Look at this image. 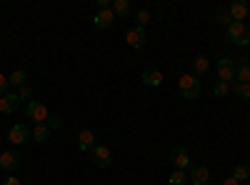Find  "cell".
<instances>
[{
    "label": "cell",
    "mask_w": 250,
    "mask_h": 185,
    "mask_svg": "<svg viewBox=\"0 0 250 185\" xmlns=\"http://www.w3.org/2000/svg\"><path fill=\"white\" fill-rule=\"evenodd\" d=\"M178 93H180L183 100H198L200 93H203V85L195 75H183L178 80Z\"/></svg>",
    "instance_id": "1"
},
{
    "label": "cell",
    "mask_w": 250,
    "mask_h": 185,
    "mask_svg": "<svg viewBox=\"0 0 250 185\" xmlns=\"http://www.w3.org/2000/svg\"><path fill=\"white\" fill-rule=\"evenodd\" d=\"M228 40L233 45H250V28L245 23H230L228 25Z\"/></svg>",
    "instance_id": "2"
},
{
    "label": "cell",
    "mask_w": 250,
    "mask_h": 185,
    "mask_svg": "<svg viewBox=\"0 0 250 185\" xmlns=\"http://www.w3.org/2000/svg\"><path fill=\"white\" fill-rule=\"evenodd\" d=\"M20 165H23V153L20 150H5V153H0V170H18Z\"/></svg>",
    "instance_id": "3"
},
{
    "label": "cell",
    "mask_w": 250,
    "mask_h": 185,
    "mask_svg": "<svg viewBox=\"0 0 250 185\" xmlns=\"http://www.w3.org/2000/svg\"><path fill=\"white\" fill-rule=\"evenodd\" d=\"M28 118L35 123V125H40V123H48V118H50V113H48V108L43 105V103H35V100H30L28 103Z\"/></svg>",
    "instance_id": "4"
},
{
    "label": "cell",
    "mask_w": 250,
    "mask_h": 185,
    "mask_svg": "<svg viewBox=\"0 0 250 185\" xmlns=\"http://www.w3.org/2000/svg\"><path fill=\"white\" fill-rule=\"evenodd\" d=\"M93 25H95L98 30H108V28H113V25H115V13H113L110 8L98 10V13L93 15Z\"/></svg>",
    "instance_id": "5"
},
{
    "label": "cell",
    "mask_w": 250,
    "mask_h": 185,
    "mask_svg": "<svg viewBox=\"0 0 250 185\" xmlns=\"http://www.w3.org/2000/svg\"><path fill=\"white\" fill-rule=\"evenodd\" d=\"M233 78H235V60L220 58V60H218V80L228 83V80H233Z\"/></svg>",
    "instance_id": "6"
},
{
    "label": "cell",
    "mask_w": 250,
    "mask_h": 185,
    "mask_svg": "<svg viewBox=\"0 0 250 185\" xmlns=\"http://www.w3.org/2000/svg\"><path fill=\"white\" fill-rule=\"evenodd\" d=\"M30 135H33V130H28V128L23 125V123H18V125H13V128H10L8 140L13 143V145H23V143H25Z\"/></svg>",
    "instance_id": "7"
},
{
    "label": "cell",
    "mask_w": 250,
    "mask_h": 185,
    "mask_svg": "<svg viewBox=\"0 0 250 185\" xmlns=\"http://www.w3.org/2000/svg\"><path fill=\"white\" fill-rule=\"evenodd\" d=\"M145 40H148V38H145V28L135 25V28H130L128 33H125V43H128L130 48H135V50L145 45Z\"/></svg>",
    "instance_id": "8"
},
{
    "label": "cell",
    "mask_w": 250,
    "mask_h": 185,
    "mask_svg": "<svg viewBox=\"0 0 250 185\" xmlns=\"http://www.w3.org/2000/svg\"><path fill=\"white\" fill-rule=\"evenodd\" d=\"M170 163L175 165V170H188V168H190V155H188L185 148L178 145V148L170 153Z\"/></svg>",
    "instance_id": "9"
},
{
    "label": "cell",
    "mask_w": 250,
    "mask_h": 185,
    "mask_svg": "<svg viewBox=\"0 0 250 185\" xmlns=\"http://www.w3.org/2000/svg\"><path fill=\"white\" fill-rule=\"evenodd\" d=\"M93 163L98 168H110V163H113V155L105 145H95L93 148Z\"/></svg>",
    "instance_id": "10"
},
{
    "label": "cell",
    "mask_w": 250,
    "mask_h": 185,
    "mask_svg": "<svg viewBox=\"0 0 250 185\" xmlns=\"http://www.w3.org/2000/svg\"><path fill=\"white\" fill-rule=\"evenodd\" d=\"M95 145H98V143H95V133H93L90 128H83V130L78 133V148H80L83 153H85V150L93 153Z\"/></svg>",
    "instance_id": "11"
},
{
    "label": "cell",
    "mask_w": 250,
    "mask_h": 185,
    "mask_svg": "<svg viewBox=\"0 0 250 185\" xmlns=\"http://www.w3.org/2000/svg\"><path fill=\"white\" fill-rule=\"evenodd\" d=\"M188 178H190V183H195V185H205V183H210V170H208L205 165H190Z\"/></svg>",
    "instance_id": "12"
},
{
    "label": "cell",
    "mask_w": 250,
    "mask_h": 185,
    "mask_svg": "<svg viewBox=\"0 0 250 185\" xmlns=\"http://www.w3.org/2000/svg\"><path fill=\"white\" fill-rule=\"evenodd\" d=\"M248 3H243V0H235V3H230V8H228V15H230L233 23H243L245 15H248Z\"/></svg>",
    "instance_id": "13"
},
{
    "label": "cell",
    "mask_w": 250,
    "mask_h": 185,
    "mask_svg": "<svg viewBox=\"0 0 250 185\" xmlns=\"http://www.w3.org/2000/svg\"><path fill=\"white\" fill-rule=\"evenodd\" d=\"M18 105H20V98H18V93H5L3 98H0V113H15L18 110Z\"/></svg>",
    "instance_id": "14"
},
{
    "label": "cell",
    "mask_w": 250,
    "mask_h": 185,
    "mask_svg": "<svg viewBox=\"0 0 250 185\" xmlns=\"http://www.w3.org/2000/svg\"><path fill=\"white\" fill-rule=\"evenodd\" d=\"M140 78H143V83L148 85V88H158V85L163 83V73H160L158 68H145Z\"/></svg>",
    "instance_id": "15"
},
{
    "label": "cell",
    "mask_w": 250,
    "mask_h": 185,
    "mask_svg": "<svg viewBox=\"0 0 250 185\" xmlns=\"http://www.w3.org/2000/svg\"><path fill=\"white\" fill-rule=\"evenodd\" d=\"M235 80L238 83H250V60L240 58V63L235 65Z\"/></svg>",
    "instance_id": "16"
},
{
    "label": "cell",
    "mask_w": 250,
    "mask_h": 185,
    "mask_svg": "<svg viewBox=\"0 0 250 185\" xmlns=\"http://www.w3.org/2000/svg\"><path fill=\"white\" fill-rule=\"evenodd\" d=\"M8 83L15 85L18 90H20V88H25V85H28V73H25V70H15V73H10V75H8Z\"/></svg>",
    "instance_id": "17"
},
{
    "label": "cell",
    "mask_w": 250,
    "mask_h": 185,
    "mask_svg": "<svg viewBox=\"0 0 250 185\" xmlns=\"http://www.w3.org/2000/svg\"><path fill=\"white\" fill-rule=\"evenodd\" d=\"M208 68H210V63H208V58H205V55H198V58L193 60V75H195V78L205 75Z\"/></svg>",
    "instance_id": "18"
},
{
    "label": "cell",
    "mask_w": 250,
    "mask_h": 185,
    "mask_svg": "<svg viewBox=\"0 0 250 185\" xmlns=\"http://www.w3.org/2000/svg\"><path fill=\"white\" fill-rule=\"evenodd\" d=\"M50 138V128H48V123H40V125L33 128V140L35 143H45Z\"/></svg>",
    "instance_id": "19"
},
{
    "label": "cell",
    "mask_w": 250,
    "mask_h": 185,
    "mask_svg": "<svg viewBox=\"0 0 250 185\" xmlns=\"http://www.w3.org/2000/svg\"><path fill=\"white\" fill-rule=\"evenodd\" d=\"M110 10H113L115 18H118V15H128V13L133 10V5H130V0H113Z\"/></svg>",
    "instance_id": "20"
},
{
    "label": "cell",
    "mask_w": 250,
    "mask_h": 185,
    "mask_svg": "<svg viewBox=\"0 0 250 185\" xmlns=\"http://www.w3.org/2000/svg\"><path fill=\"white\" fill-rule=\"evenodd\" d=\"M188 180H190V178L185 175V170H175V173L168 178V185H185Z\"/></svg>",
    "instance_id": "21"
},
{
    "label": "cell",
    "mask_w": 250,
    "mask_h": 185,
    "mask_svg": "<svg viewBox=\"0 0 250 185\" xmlns=\"http://www.w3.org/2000/svg\"><path fill=\"white\" fill-rule=\"evenodd\" d=\"M228 93H230V83H223V80H218V83L213 85V95H218V98H225Z\"/></svg>",
    "instance_id": "22"
},
{
    "label": "cell",
    "mask_w": 250,
    "mask_h": 185,
    "mask_svg": "<svg viewBox=\"0 0 250 185\" xmlns=\"http://www.w3.org/2000/svg\"><path fill=\"white\" fill-rule=\"evenodd\" d=\"M233 90H235V95H238V98H243V100H248V98H250V83H235V85H233Z\"/></svg>",
    "instance_id": "23"
},
{
    "label": "cell",
    "mask_w": 250,
    "mask_h": 185,
    "mask_svg": "<svg viewBox=\"0 0 250 185\" xmlns=\"http://www.w3.org/2000/svg\"><path fill=\"white\" fill-rule=\"evenodd\" d=\"M233 178H235L238 183H240V180H248V178H250V168H248V165H235Z\"/></svg>",
    "instance_id": "24"
},
{
    "label": "cell",
    "mask_w": 250,
    "mask_h": 185,
    "mask_svg": "<svg viewBox=\"0 0 250 185\" xmlns=\"http://www.w3.org/2000/svg\"><path fill=\"white\" fill-rule=\"evenodd\" d=\"M135 20H138V28H145V25L150 23V13H148V10H138Z\"/></svg>",
    "instance_id": "25"
},
{
    "label": "cell",
    "mask_w": 250,
    "mask_h": 185,
    "mask_svg": "<svg viewBox=\"0 0 250 185\" xmlns=\"http://www.w3.org/2000/svg\"><path fill=\"white\" fill-rule=\"evenodd\" d=\"M60 123H62V120H60V115L50 113V118H48V128H50V130H53V128H60Z\"/></svg>",
    "instance_id": "26"
},
{
    "label": "cell",
    "mask_w": 250,
    "mask_h": 185,
    "mask_svg": "<svg viewBox=\"0 0 250 185\" xmlns=\"http://www.w3.org/2000/svg\"><path fill=\"white\" fill-rule=\"evenodd\" d=\"M8 85H10V83H8V78H5L3 73H0V98H3V95L8 93Z\"/></svg>",
    "instance_id": "27"
},
{
    "label": "cell",
    "mask_w": 250,
    "mask_h": 185,
    "mask_svg": "<svg viewBox=\"0 0 250 185\" xmlns=\"http://www.w3.org/2000/svg\"><path fill=\"white\" fill-rule=\"evenodd\" d=\"M218 23L228 28V25H230V23H233V20H230V15H228V13H218Z\"/></svg>",
    "instance_id": "28"
},
{
    "label": "cell",
    "mask_w": 250,
    "mask_h": 185,
    "mask_svg": "<svg viewBox=\"0 0 250 185\" xmlns=\"http://www.w3.org/2000/svg\"><path fill=\"white\" fill-rule=\"evenodd\" d=\"M30 95H33V93H30V88H28V85L18 90V98H20V100H30Z\"/></svg>",
    "instance_id": "29"
},
{
    "label": "cell",
    "mask_w": 250,
    "mask_h": 185,
    "mask_svg": "<svg viewBox=\"0 0 250 185\" xmlns=\"http://www.w3.org/2000/svg\"><path fill=\"white\" fill-rule=\"evenodd\" d=\"M3 185H23V183H20V178L10 175V178H5V180H3Z\"/></svg>",
    "instance_id": "30"
},
{
    "label": "cell",
    "mask_w": 250,
    "mask_h": 185,
    "mask_svg": "<svg viewBox=\"0 0 250 185\" xmlns=\"http://www.w3.org/2000/svg\"><path fill=\"white\" fill-rule=\"evenodd\" d=\"M220 185H240V183H238V180H235V178L230 175V178H225V180H223Z\"/></svg>",
    "instance_id": "31"
},
{
    "label": "cell",
    "mask_w": 250,
    "mask_h": 185,
    "mask_svg": "<svg viewBox=\"0 0 250 185\" xmlns=\"http://www.w3.org/2000/svg\"><path fill=\"white\" fill-rule=\"evenodd\" d=\"M205 185H213V183H205Z\"/></svg>",
    "instance_id": "32"
},
{
    "label": "cell",
    "mask_w": 250,
    "mask_h": 185,
    "mask_svg": "<svg viewBox=\"0 0 250 185\" xmlns=\"http://www.w3.org/2000/svg\"><path fill=\"white\" fill-rule=\"evenodd\" d=\"M0 173H3V170H0Z\"/></svg>",
    "instance_id": "33"
}]
</instances>
